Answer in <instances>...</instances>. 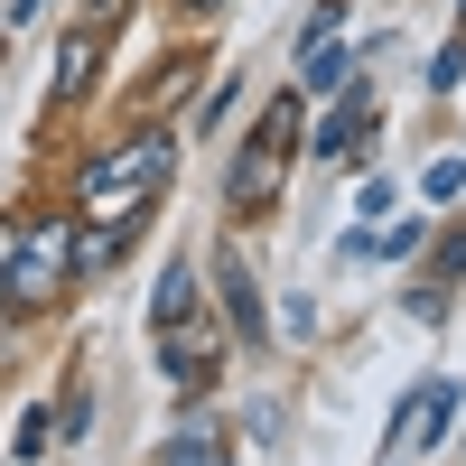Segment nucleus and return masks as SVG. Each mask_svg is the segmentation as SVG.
Wrapping results in <instances>:
<instances>
[{"label":"nucleus","instance_id":"obj_1","mask_svg":"<svg viewBox=\"0 0 466 466\" xmlns=\"http://www.w3.org/2000/svg\"><path fill=\"white\" fill-rule=\"evenodd\" d=\"M75 280V215H37L19 233H0V289L19 308H47Z\"/></svg>","mask_w":466,"mask_h":466},{"label":"nucleus","instance_id":"obj_2","mask_svg":"<svg viewBox=\"0 0 466 466\" xmlns=\"http://www.w3.org/2000/svg\"><path fill=\"white\" fill-rule=\"evenodd\" d=\"M168 168H177V140H159V131L103 149V159L85 168V215H131L140 197H159V187H168Z\"/></svg>","mask_w":466,"mask_h":466},{"label":"nucleus","instance_id":"obj_3","mask_svg":"<svg viewBox=\"0 0 466 466\" xmlns=\"http://www.w3.org/2000/svg\"><path fill=\"white\" fill-rule=\"evenodd\" d=\"M289 149H299V103L280 94V103L261 112V131L243 140V159L224 168V206H233V215H261L270 197H280V168H289Z\"/></svg>","mask_w":466,"mask_h":466},{"label":"nucleus","instance_id":"obj_4","mask_svg":"<svg viewBox=\"0 0 466 466\" xmlns=\"http://www.w3.org/2000/svg\"><path fill=\"white\" fill-rule=\"evenodd\" d=\"M448 420H457V382H448V373H439V382H410V392H401V410H392V439H382V448L410 466L420 448H439V439H448Z\"/></svg>","mask_w":466,"mask_h":466},{"label":"nucleus","instance_id":"obj_5","mask_svg":"<svg viewBox=\"0 0 466 466\" xmlns=\"http://www.w3.org/2000/svg\"><path fill=\"white\" fill-rule=\"evenodd\" d=\"M364 131H373V94L336 85V112H327V131H318V159H364Z\"/></svg>","mask_w":466,"mask_h":466},{"label":"nucleus","instance_id":"obj_6","mask_svg":"<svg viewBox=\"0 0 466 466\" xmlns=\"http://www.w3.org/2000/svg\"><path fill=\"white\" fill-rule=\"evenodd\" d=\"M149 327H159V336L197 327V261H168L159 270V289H149Z\"/></svg>","mask_w":466,"mask_h":466},{"label":"nucleus","instance_id":"obj_7","mask_svg":"<svg viewBox=\"0 0 466 466\" xmlns=\"http://www.w3.org/2000/svg\"><path fill=\"white\" fill-rule=\"evenodd\" d=\"M215 289H224V308H233V327H243V336L261 345L270 327H261V299H252V270H243V261H233V252L215 261Z\"/></svg>","mask_w":466,"mask_h":466},{"label":"nucleus","instance_id":"obj_8","mask_svg":"<svg viewBox=\"0 0 466 466\" xmlns=\"http://www.w3.org/2000/svg\"><path fill=\"white\" fill-rule=\"evenodd\" d=\"M299 75H308V94H336L345 75H355V56H345L336 37H308V47H299Z\"/></svg>","mask_w":466,"mask_h":466},{"label":"nucleus","instance_id":"obj_9","mask_svg":"<svg viewBox=\"0 0 466 466\" xmlns=\"http://www.w3.org/2000/svg\"><path fill=\"white\" fill-rule=\"evenodd\" d=\"M149 466H233V457H224V439H215V430H177Z\"/></svg>","mask_w":466,"mask_h":466},{"label":"nucleus","instance_id":"obj_10","mask_svg":"<svg viewBox=\"0 0 466 466\" xmlns=\"http://www.w3.org/2000/svg\"><path fill=\"white\" fill-rule=\"evenodd\" d=\"M94 47H103V19L66 37V56H56V85H66V94H75V85H85V66H94Z\"/></svg>","mask_w":466,"mask_h":466},{"label":"nucleus","instance_id":"obj_11","mask_svg":"<svg viewBox=\"0 0 466 466\" xmlns=\"http://www.w3.org/2000/svg\"><path fill=\"white\" fill-rule=\"evenodd\" d=\"M420 187H430V206H448L457 187H466V159H430V177H420Z\"/></svg>","mask_w":466,"mask_h":466},{"label":"nucleus","instance_id":"obj_12","mask_svg":"<svg viewBox=\"0 0 466 466\" xmlns=\"http://www.w3.org/2000/svg\"><path fill=\"white\" fill-rule=\"evenodd\" d=\"M47 439H56V410H28V420H19V457H37Z\"/></svg>","mask_w":466,"mask_h":466},{"label":"nucleus","instance_id":"obj_13","mask_svg":"<svg viewBox=\"0 0 466 466\" xmlns=\"http://www.w3.org/2000/svg\"><path fill=\"white\" fill-rule=\"evenodd\" d=\"M457 10H466V0H457Z\"/></svg>","mask_w":466,"mask_h":466},{"label":"nucleus","instance_id":"obj_14","mask_svg":"<svg viewBox=\"0 0 466 466\" xmlns=\"http://www.w3.org/2000/svg\"><path fill=\"white\" fill-rule=\"evenodd\" d=\"M392 466H401V457H392Z\"/></svg>","mask_w":466,"mask_h":466}]
</instances>
